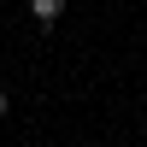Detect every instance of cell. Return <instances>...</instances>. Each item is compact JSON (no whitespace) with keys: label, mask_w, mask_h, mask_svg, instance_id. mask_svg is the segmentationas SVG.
Wrapping results in <instances>:
<instances>
[{"label":"cell","mask_w":147,"mask_h":147,"mask_svg":"<svg viewBox=\"0 0 147 147\" xmlns=\"http://www.w3.org/2000/svg\"><path fill=\"white\" fill-rule=\"evenodd\" d=\"M59 12H65V0H30V18L41 24V30H53V24H59Z\"/></svg>","instance_id":"cell-1"},{"label":"cell","mask_w":147,"mask_h":147,"mask_svg":"<svg viewBox=\"0 0 147 147\" xmlns=\"http://www.w3.org/2000/svg\"><path fill=\"white\" fill-rule=\"evenodd\" d=\"M6 112H12V100H6V88H0V118H6Z\"/></svg>","instance_id":"cell-2"}]
</instances>
